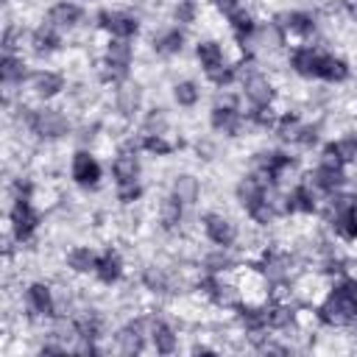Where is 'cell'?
I'll list each match as a JSON object with an SVG mask.
<instances>
[{
    "mask_svg": "<svg viewBox=\"0 0 357 357\" xmlns=\"http://www.w3.org/2000/svg\"><path fill=\"white\" fill-rule=\"evenodd\" d=\"M20 123L31 131V134H36L39 139H45V142H59V139H64L70 131H73V120H70V114L64 112V109H59V106H50V103H42V106H25L22 100H20Z\"/></svg>",
    "mask_w": 357,
    "mask_h": 357,
    "instance_id": "obj_1",
    "label": "cell"
},
{
    "mask_svg": "<svg viewBox=\"0 0 357 357\" xmlns=\"http://www.w3.org/2000/svg\"><path fill=\"white\" fill-rule=\"evenodd\" d=\"M22 310L33 321H50L56 315V290L47 282H31L22 290Z\"/></svg>",
    "mask_w": 357,
    "mask_h": 357,
    "instance_id": "obj_2",
    "label": "cell"
},
{
    "mask_svg": "<svg viewBox=\"0 0 357 357\" xmlns=\"http://www.w3.org/2000/svg\"><path fill=\"white\" fill-rule=\"evenodd\" d=\"M70 178L84 187V190H95L103 178V165L98 159V153L92 148H78L70 159Z\"/></svg>",
    "mask_w": 357,
    "mask_h": 357,
    "instance_id": "obj_3",
    "label": "cell"
},
{
    "mask_svg": "<svg viewBox=\"0 0 357 357\" xmlns=\"http://www.w3.org/2000/svg\"><path fill=\"white\" fill-rule=\"evenodd\" d=\"M25 89H28L36 100L53 103V100L61 98V92L67 89V78H64L61 73H56V70L39 67V70H31V75H28V81H25Z\"/></svg>",
    "mask_w": 357,
    "mask_h": 357,
    "instance_id": "obj_4",
    "label": "cell"
},
{
    "mask_svg": "<svg viewBox=\"0 0 357 357\" xmlns=\"http://www.w3.org/2000/svg\"><path fill=\"white\" fill-rule=\"evenodd\" d=\"M42 212L33 204H11L8 209V231L14 234V243H31L33 234L39 231Z\"/></svg>",
    "mask_w": 357,
    "mask_h": 357,
    "instance_id": "obj_5",
    "label": "cell"
},
{
    "mask_svg": "<svg viewBox=\"0 0 357 357\" xmlns=\"http://www.w3.org/2000/svg\"><path fill=\"white\" fill-rule=\"evenodd\" d=\"M98 28L109 36H123L134 39L139 33V17L128 8H103L98 14Z\"/></svg>",
    "mask_w": 357,
    "mask_h": 357,
    "instance_id": "obj_6",
    "label": "cell"
},
{
    "mask_svg": "<svg viewBox=\"0 0 357 357\" xmlns=\"http://www.w3.org/2000/svg\"><path fill=\"white\" fill-rule=\"evenodd\" d=\"M201 223H204V237L212 245H234L240 240V226L226 212H206Z\"/></svg>",
    "mask_w": 357,
    "mask_h": 357,
    "instance_id": "obj_7",
    "label": "cell"
},
{
    "mask_svg": "<svg viewBox=\"0 0 357 357\" xmlns=\"http://www.w3.org/2000/svg\"><path fill=\"white\" fill-rule=\"evenodd\" d=\"M145 106V89L142 84L126 78L123 84L114 86V114L126 117V120H134Z\"/></svg>",
    "mask_w": 357,
    "mask_h": 357,
    "instance_id": "obj_8",
    "label": "cell"
},
{
    "mask_svg": "<svg viewBox=\"0 0 357 357\" xmlns=\"http://www.w3.org/2000/svg\"><path fill=\"white\" fill-rule=\"evenodd\" d=\"M114 184H134L142 176V159L137 148H120L109 165Z\"/></svg>",
    "mask_w": 357,
    "mask_h": 357,
    "instance_id": "obj_9",
    "label": "cell"
},
{
    "mask_svg": "<svg viewBox=\"0 0 357 357\" xmlns=\"http://www.w3.org/2000/svg\"><path fill=\"white\" fill-rule=\"evenodd\" d=\"M45 20H47L53 28H59L61 33H70V31H75V28L84 22V8H81L75 0H56V3L45 11Z\"/></svg>",
    "mask_w": 357,
    "mask_h": 357,
    "instance_id": "obj_10",
    "label": "cell"
},
{
    "mask_svg": "<svg viewBox=\"0 0 357 357\" xmlns=\"http://www.w3.org/2000/svg\"><path fill=\"white\" fill-rule=\"evenodd\" d=\"M184 42H187V36H184V31H181L178 25H167V28H162V31H156V33L151 36V47H153V53L162 56V59L178 56V53L184 50Z\"/></svg>",
    "mask_w": 357,
    "mask_h": 357,
    "instance_id": "obj_11",
    "label": "cell"
},
{
    "mask_svg": "<svg viewBox=\"0 0 357 357\" xmlns=\"http://www.w3.org/2000/svg\"><path fill=\"white\" fill-rule=\"evenodd\" d=\"M123 273H126V262H123L120 251H114V248L100 251V257H98V268H95L92 276H95L100 284L112 287V284H117V282L123 279Z\"/></svg>",
    "mask_w": 357,
    "mask_h": 357,
    "instance_id": "obj_12",
    "label": "cell"
},
{
    "mask_svg": "<svg viewBox=\"0 0 357 357\" xmlns=\"http://www.w3.org/2000/svg\"><path fill=\"white\" fill-rule=\"evenodd\" d=\"M201 192H204L201 178L192 176V173H176V176L170 178V195H173L178 204H184V206H195V204L201 201Z\"/></svg>",
    "mask_w": 357,
    "mask_h": 357,
    "instance_id": "obj_13",
    "label": "cell"
},
{
    "mask_svg": "<svg viewBox=\"0 0 357 357\" xmlns=\"http://www.w3.org/2000/svg\"><path fill=\"white\" fill-rule=\"evenodd\" d=\"M201 265H204L206 273L223 276V273H231V271L240 265V259H237V254H234V245H215L212 251L204 254Z\"/></svg>",
    "mask_w": 357,
    "mask_h": 357,
    "instance_id": "obj_14",
    "label": "cell"
},
{
    "mask_svg": "<svg viewBox=\"0 0 357 357\" xmlns=\"http://www.w3.org/2000/svg\"><path fill=\"white\" fill-rule=\"evenodd\" d=\"M98 257H100V254H98L95 248H89V245H73V248L67 251V257H64V265H67L70 273L86 276V273H95Z\"/></svg>",
    "mask_w": 357,
    "mask_h": 357,
    "instance_id": "obj_15",
    "label": "cell"
},
{
    "mask_svg": "<svg viewBox=\"0 0 357 357\" xmlns=\"http://www.w3.org/2000/svg\"><path fill=\"white\" fill-rule=\"evenodd\" d=\"M184 204H178L170 192L156 204V220H159V226L165 229V231H178L181 229V223H184Z\"/></svg>",
    "mask_w": 357,
    "mask_h": 357,
    "instance_id": "obj_16",
    "label": "cell"
},
{
    "mask_svg": "<svg viewBox=\"0 0 357 357\" xmlns=\"http://www.w3.org/2000/svg\"><path fill=\"white\" fill-rule=\"evenodd\" d=\"M100 56L106 61H112V64H120V67H128L131 70V64H134V42L131 39H123V36H109L103 42Z\"/></svg>",
    "mask_w": 357,
    "mask_h": 357,
    "instance_id": "obj_17",
    "label": "cell"
},
{
    "mask_svg": "<svg viewBox=\"0 0 357 357\" xmlns=\"http://www.w3.org/2000/svg\"><path fill=\"white\" fill-rule=\"evenodd\" d=\"M195 61H198L201 73H209V70L226 64L223 45L215 42V39H198V42H195Z\"/></svg>",
    "mask_w": 357,
    "mask_h": 357,
    "instance_id": "obj_18",
    "label": "cell"
},
{
    "mask_svg": "<svg viewBox=\"0 0 357 357\" xmlns=\"http://www.w3.org/2000/svg\"><path fill=\"white\" fill-rule=\"evenodd\" d=\"M148 340H151V346H153L156 354H173V351H178V332L165 318H156Z\"/></svg>",
    "mask_w": 357,
    "mask_h": 357,
    "instance_id": "obj_19",
    "label": "cell"
},
{
    "mask_svg": "<svg viewBox=\"0 0 357 357\" xmlns=\"http://www.w3.org/2000/svg\"><path fill=\"white\" fill-rule=\"evenodd\" d=\"M349 75H351L349 61L340 59V56H335V53H329V50H324L318 81H326V84H343V81H349Z\"/></svg>",
    "mask_w": 357,
    "mask_h": 357,
    "instance_id": "obj_20",
    "label": "cell"
},
{
    "mask_svg": "<svg viewBox=\"0 0 357 357\" xmlns=\"http://www.w3.org/2000/svg\"><path fill=\"white\" fill-rule=\"evenodd\" d=\"M170 134V117L165 109H148L139 120V137H165Z\"/></svg>",
    "mask_w": 357,
    "mask_h": 357,
    "instance_id": "obj_21",
    "label": "cell"
},
{
    "mask_svg": "<svg viewBox=\"0 0 357 357\" xmlns=\"http://www.w3.org/2000/svg\"><path fill=\"white\" fill-rule=\"evenodd\" d=\"M173 100H176V106H181V109H192V106H198V100H201V86H198L192 78H181V81L173 84Z\"/></svg>",
    "mask_w": 357,
    "mask_h": 357,
    "instance_id": "obj_22",
    "label": "cell"
},
{
    "mask_svg": "<svg viewBox=\"0 0 357 357\" xmlns=\"http://www.w3.org/2000/svg\"><path fill=\"white\" fill-rule=\"evenodd\" d=\"M329 148L337 153V159L343 165H354L357 162V134H343V137L332 139Z\"/></svg>",
    "mask_w": 357,
    "mask_h": 357,
    "instance_id": "obj_23",
    "label": "cell"
},
{
    "mask_svg": "<svg viewBox=\"0 0 357 357\" xmlns=\"http://www.w3.org/2000/svg\"><path fill=\"white\" fill-rule=\"evenodd\" d=\"M173 22H176L178 28L195 25V22H198V3H195V0H178V3L173 6Z\"/></svg>",
    "mask_w": 357,
    "mask_h": 357,
    "instance_id": "obj_24",
    "label": "cell"
},
{
    "mask_svg": "<svg viewBox=\"0 0 357 357\" xmlns=\"http://www.w3.org/2000/svg\"><path fill=\"white\" fill-rule=\"evenodd\" d=\"M114 192H117V201L120 204H126V206H131V204H137L139 198H142V184L139 181H134V184H114Z\"/></svg>",
    "mask_w": 357,
    "mask_h": 357,
    "instance_id": "obj_25",
    "label": "cell"
},
{
    "mask_svg": "<svg viewBox=\"0 0 357 357\" xmlns=\"http://www.w3.org/2000/svg\"><path fill=\"white\" fill-rule=\"evenodd\" d=\"M212 8L229 22L234 14H240L245 8V0H212Z\"/></svg>",
    "mask_w": 357,
    "mask_h": 357,
    "instance_id": "obj_26",
    "label": "cell"
},
{
    "mask_svg": "<svg viewBox=\"0 0 357 357\" xmlns=\"http://www.w3.org/2000/svg\"><path fill=\"white\" fill-rule=\"evenodd\" d=\"M195 153H198V159H215L218 156V145L212 139H198L195 142Z\"/></svg>",
    "mask_w": 357,
    "mask_h": 357,
    "instance_id": "obj_27",
    "label": "cell"
},
{
    "mask_svg": "<svg viewBox=\"0 0 357 357\" xmlns=\"http://www.w3.org/2000/svg\"><path fill=\"white\" fill-rule=\"evenodd\" d=\"M343 276H349V279H354V282H357V259H354V257L343 262Z\"/></svg>",
    "mask_w": 357,
    "mask_h": 357,
    "instance_id": "obj_28",
    "label": "cell"
}]
</instances>
